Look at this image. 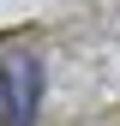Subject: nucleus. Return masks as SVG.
<instances>
[{
  "instance_id": "f257e3e1",
  "label": "nucleus",
  "mask_w": 120,
  "mask_h": 126,
  "mask_svg": "<svg viewBox=\"0 0 120 126\" xmlns=\"http://www.w3.org/2000/svg\"><path fill=\"white\" fill-rule=\"evenodd\" d=\"M0 96H6V120L12 126H30L36 120V102H42V66H36V54H24V48H0Z\"/></svg>"
}]
</instances>
